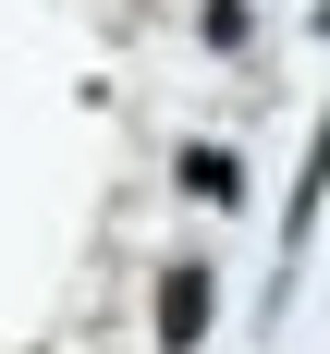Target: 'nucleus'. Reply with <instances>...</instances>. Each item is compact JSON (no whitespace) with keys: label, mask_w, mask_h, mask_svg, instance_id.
I'll return each mask as SVG.
<instances>
[{"label":"nucleus","mask_w":330,"mask_h":354,"mask_svg":"<svg viewBox=\"0 0 330 354\" xmlns=\"http://www.w3.org/2000/svg\"><path fill=\"white\" fill-rule=\"evenodd\" d=\"M318 208H330V110L306 122V159L282 183V232H269V293H257V342H282L293 318V281H306V257H318Z\"/></svg>","instance_id":"1"},{"label":"nucleus","mask_w":330,"mask_h":354,"mask_svg":"<svg viewBox=\"0 0 330 354\" xmlns=\"http://www.w3.org/2000/svg\"><path fill=\"white\" fill-rule=\"evenodd\" d=\"M208 257H172V269H159V354H196L208 342Z\"/></svg>","instance_id":"2"},{"label":"nucleus","mask_w":330,"mask_h":354,"mask_svg":"<svg viewBox=\"0 0 330 354\" xmlns=\"http://www.w3.org/2000/svg\"><path fill=\"white\" fill-rule=\"evenodd\" d=\"M172 171H183V196H208V208H220V196H245V159H232V147H183Z\"/></svg>","instance_id":"3"}]
</instances>
